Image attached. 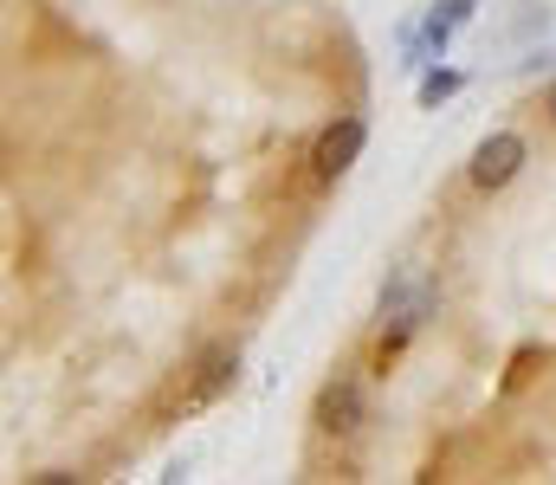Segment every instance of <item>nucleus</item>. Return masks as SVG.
<instances>
[{
  "label": "nucleus",
  "instance_id": "nucleus-1",
  "mask_svg": "<svg viewBox=\"0 0 556 485\" xmlns=\"http://www.w3.org/2000/svg\"><path fill=\"white\" fill-rule=\"evenodd\" d=\"M427 311H433V285H427V272L408 266V272L382 292V343H408Z\"/></svg>",
  "mask_w": 556,
  "mask_h": 485
},
{
  "label": "nucleus",
  "instance_id": "nucleus-2",
  "mask_svg": "<svg viewBox=\"0 0 556 485\" xmlns=\"http://www.w3.org/2000/svg\"><path fill=\"white\" fill-rule=\"evenodd\" d=\"M472 7H479V0H433V7H427V20L402 33V52H408L402 65H427V59H440V52H446V39L472 20Z\"/></svg>",
  "mask_w": 556,
  "mask_h": 485
},
{
  "label": "nucleus",
  "instance_id": "nucleus-3",
  "mask_svg": "<svg viewBox=\"0 0 556 485\" xmlns=\"http://www.w3.org/2000/svg\"><path fill=\"white\" fill-rule=\"evenodd\" d=\"M518 168H525V137H518V130H492V137L472 150V168H466V175H472V188L492 194V188H505Z\"/></svg>",
  "mask_w": 556,
  "mask_h": 485
},
{
  "label": "nucleus",
  "instance_id": "nucleus-4",
  "mask_svg": "<svg viewBox=\"0 0 556 485\" xmlns=\"http://www.w3.org/2000/svg\"><path fill=\"white\" fill-rule=\"evenodd\" d=\"M363 137H369V130H363V117H337V124L317 137V156H311V162H317V181H337L350 162L363 156Z\"/></svg>",
  "mask_w": 556,
  "mask_h": 485
},
{
  "label": "nucleus",
  "instance_id": "nucleus-5",
  "mask_svg": "<svg viewBox=\"0 0 556 485\" xmlns=\"http://www.w3.org/2000/svg\"><path fill=\"white\" fill-rule=\"evenodd\" d=\"M317 421H324L330 434H356V427H363V388H356L350 375H337V382L324 388V401H317Z\"/></svg>",
  "mask_w": 556,
  "mask_h": 485
},
{
  "label": "nucleus",
  "instance_id": "nucleus-6",
  "mask_svg": "<svg viewBox=\"0 0 556 485\" xmlns=\"http://www.w3.org/2000/svg\"><path fill=\"white\" fill-rule=\"evenodd\" d=\"M466 85V72H427L420 78V104H440V98H453Z\"/></svg>",
  "mask_w": 556,
  "mask_h": 485
},
{
  "label": "nucleus",
  "instance_id": "nucleus-7",
  "mask_svg": "<svg viewBox=\"0 0 556 485\" xmlns=\"http://www.w3.org/2000/svg\"><path fill=\"white\" fill-rule=\"evenodd\" d=\"M551 117H556V91H551Z\"/></svg>",
  "mask_w": 556,
  "mask_h": 485
}]
</instances>
